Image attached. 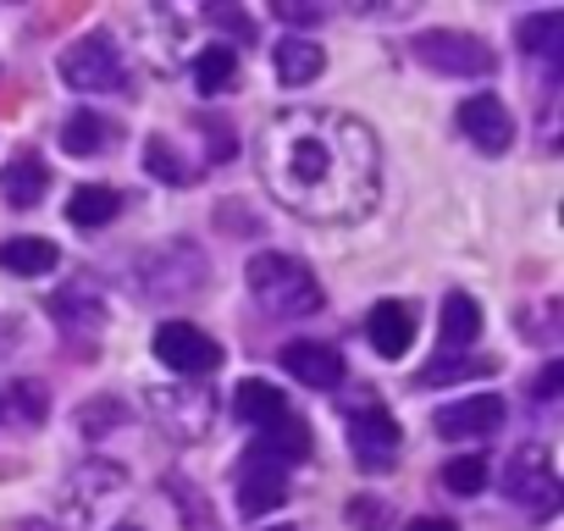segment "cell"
<instances>
[{
	"mask_svg": "<svg viewBox=\"0 0 564 531\" xmlns=\"http://www.w3.org/2000/svg\"><path fill=\"white\" fill-rule=\"evenodd\" d=\"M443 487L459 492V498L481 492V487H487V459H481V454H459V459H448V465H443Z\"/></svg>",
	"mask_w": 564,
	"mask_h": 531,
	"instance_id": "obj_24",
	"label": "cell"
},
{
	"mask_svg": "<svg viewBox=\"0 0 564 531\" xmlns=\"http://www.w3.org/2000/svg\"><path fill=\"white\" fill-rule=\"evenodd\" d=\"M503 426V399L481 393V399H459L448 410H437V432L448 443H476V437H492Z\"/></svg>",
	"mask_w": 564,
	"mask_h": 531,
	"instance_id": "obj_9",
	"label": "cell"
},
{
	"mask_svg": "<svg viewBox=\"0 0 564 531\" xmlns=\"http://www.w3.org/2000/svg\"><path fill=\"white\" fill-rule=\"evenodd\" d=\"M45 188H51V166L40 161V155H12L7 161V172H0V194H7V205H34V199H45Z\"/></svg>",
	"mask_w": 564,
	"mask_h": 531,
	"instance_id": "obj_13",
	"label": "cell"
},
{
	"mask_svg": "<svg viewBox=\"0 0 564 531\" xmlns=\"http://www.w3.org/2000/svg\"><path fill=\"white\" fill-rule=\"evenodd\" d=\"M366 338H371V349L388 355V360L410 355V344H415V311H410L404 300H382V305L371 311V322H366Z\"/></svg>",
	"mask_w": 564,
	"mask_h": 531,
	"instance_id": "obj_11",
	"label": "cell"
},
{
	"mask_svg": "<svg viewBox=\"0 0 564 531\" xmlns=\"http://www.w3.org/2000/svg\"><path fill=\"white\" fill-rule=\"evenodd\" d=\"M322 67H327V56H322V45H311V40H282V45H276V78L289 84V89L322 78Z\"/></svg>",
	"mask_w": 564,
	"mask_h": 531,
	"instance_id": "obj_17",
	"label": "cell"
},
{
	"mask_svg": "<svg viewBox=\"0 0 564 531\" xmlns=\"http://www.w3.org/2000/svg\"><path fill=\"white\" fill-rule=\"evenodd\" d=\"M558 34H564V18H558V12H542V18H525V23H520V45H525L531 56L553 51Z\"/></svg>",
	"mask_w": 564,
	"mask_h": 531,
	"instance_id": "obj_25",
	"label": "cell"
},
{
	"mask_svg": "<svg viewBox=\"0 0 564 531\" xmlns=\"http://www.w3.org/2000/svg\"><path fill=\"white\" fill-rule=\"evenodd\" d=\"M437 327H443V344H476L481 338V305L470 294H448Z\"/></svg>",
	"mask_w": 564,
	"mask_h": 531,
	"instance_id": "obj_20",
	"label": "cell"
},
{
	"mask_svg": "<svg viewBox=\"0 0 564 531\" xmlns=\"http://www.w3.org/2000/svg\"><path fill=\"white\" fill-rule=\"evenodd\" d=\"M558 388H564V366H558V360H553V366H547V371H542V382H536V399H542V404H547V399H553V393H558Z\"/></svg>",
	"mask_w": 564,
	"mask_h": 531,
	"instance_id": "obj_28",
	"label": "cell"
},
{
	"mask_svg": "<svg viewBox=\"0 0 564 531\" xmlns=\"http://www.w3.org/2000/svg\"><path fill=\"white\" fill-rule=\"evenodd\" d=\"M410 531H459V525L443 520V514H421V520H410Z\"/></svg>",
	"mask_w": 564,
	"mask_h": 531,
	"instance_id": "obj_29",
	"label": "cell"
},
{
	"mask_svg": "<svg viewBox=\"0 0 564 531\" xmlns=\"http://www.w3.org/2000/svg\"><path fill=\"white\" fill-rule=\"evenodd\" d=\"M62 78L73 89H89V95H122L128 89V67L117 56V45L106 34H84L78 45L62 51Z\"/></svg>",
	"mask_w": 564,
	"mask_h": 531,
	"instance_id": "obj_3",
	"label": "cell"
},
{
	"mask_svg": "<svg viewBox=\"0 0 564 531\" xmlns=\"http://www.w3.org/2000/svg\"><path fill=\"white\" fill-rule=\"evenodd\" d=\"M155 360H161L166 371L199 377V371H216V366H221V344L205 338L194 322H161V327H155Z\"/></svg>",
	"mask_w": 564,
	"mask_h": 531,
	"instance_id": "obj_5",
	"label": "cell"
},
{
	"mask_svg": "<svg viewBox=\"0 0 564 531\" xmlns=\"http://www.w3.org/2000/svg\"><path fill=\"white\" fill-rule=\"evenodd\" d=\"M144 161H150V172H155L161 183H177V188H183V183H194V177H188V166L177 161V150H172L166 139H150V144H144Z\"/></svg>",
	"mask_w": 564,
	"mask_h": 531,
	"instance_id": "obj_26",
	"label": "cell"
},
{
	"mask_svg": "<svg viewBox=\"0 0 564 531\" xmlns=\"http://www.w3.org/2000/svg\"><path fill=\"white\" fill-rule=\"evenodd\" d=\"M260 172L282 205L311 221H355L377 205V139L344 111H282L260 139Z\"/></svg>",
	"mask_w": 564,
	"mask_h": 531,
	"instance_id": "obj_1",
	"label": "cell"
},
{
	"mask_svg": "<svg viewBox=\"0 0 564 531\" xmlns=\"http://www.w3.org/2000/svg\"><path fill=\"white\" fill-rule=\"evenodd\" d=\"M459 133L481 150V155H503L514 144V117L503 111L498 95H470L459 106Z\"/></svg>",
	"mask_w": 564,
	"mask_h": 531,
	"instance_id": "obj_6",
	"label": "cell"
},
{
	"mask_svg": "<svg viewBox=\"0 0 564 531\" xmlns=\"http://www.w3.org/2000/svg\"><path fill=\"white\" fill-rule=\"evenodd\" d=\"M415 62H426L432 73H448V78H487L498 67V56L476 40V34H459V29H432L415 40Z\"/></svg>",
	"mask_w": 564,
	"mask_h": 531,
	"instance_id": "obj_4",
	"label": "cell"
},
{
	"mask_svg": "<svg viewBox=\"0 0 564 531\" xmlns=\"http://www.w3.org/2000/svg\"><path fill=\"white\" fill-rule=\"evenodd\" d=\"M45 388H34V382H18V388H0V421H45Z\"/></svg>",
	"mask_w": 564,
	"mask_h": 531,
	"instance_id": "obj_23",
	"label": "cell"
},
{
	"mask_svg": "<svg viewBox=\"0 0 564 531\" xmlns=\"http://www.w3.org/2000/svg\"><path fill=\"white\" fill-rule=\"evenodd\" d=\"M249 294L265 316H311L322 311V283L311 278V266L294 254H254L249 260Z\"/></svg>",
	"mask_w": 564,
	"mask_h": 531,
	"instance_id": "obj_2",
	"label": "cell"
},
{
	"mask_svg": "<svg viewBox=\"0 0 564 531\" xmlns=\"http://www.w3.org/2000/svg\"><path fill=\"white\" fill-rule=\"evenodd\" d=\"M56 260H62V249L51 238H7L0 243V272H12V278H45V272H56Z\"/></svg>",
	"mask_w": 564,
	"mask_h": 531,
	"instance_id": "obj_14",
	"label": "cell"
},
{
	"mask_svg": "<svg viewBox=\"0 0 564 531\" xmlns=\"http://www.w3.org/2000/svg\"><path fill=\"white\" fill-rule=\"evenodd\" d=\"M117 531H139V525H117Z\"/></svg>",
	"mask_w": 564,
	"mask_h": 531,
	"instance_id": "obj_31",
	"label": "cell"
},
{
	"mask_svg": "<svg viewBox=\"0 0 564 531\" xmlns=\"http://www.w3.org/2000/svg\"><path fill=\"white\" fill-rule=\"evenodd\" d=\"M254 448H260L265 459H276V465H282V459H305V454H311V426L289 410L276 426H265V443H254Z\"/></svg>",
	"mask_w": 564,
	"mask_h": 531,
	"instance_id": "obj_19",
	"label": "cell"
},
{
	"mask_svg": "<svg viewBox=\"0 0 564 531\" xmlns=\"http://www.w3.org/2000/svg\"><path fill=\"white\" fill-rule=\"evenodd\" d=\"M349 437H355V454H360V465L366 470H377V465H388L393 454H399V421L382 410V404H366V410H355L349 415Z\"/></svg>",
	"mask_w": 564,
	"mask_h": 531,
	"instance_id": "obj_8",
	"label": "cell"
},
{
	"mask_svg": "<svg viewBox=\"0 0 564 531\" xmlns=\"http://www.w3.org/2000/svg\"><path fill=\"white\" fill-rule=\"evenodd\" d=\"M232 73H238V56H232L227 45H210V51H199V56H194V84H199L205 95L227 89V84H232Z\"/></svg>",
	"mask_w": 564,
	"mask_h": 531,
	"instance_id": "obj_22",
	"label": "cell"
},
{
	"mask_svg": "<svg viewBox=\"0 0 564 531\" xmlns=\"http://www.w3.org/2000/svg\"><path fill=\"white\" fill-rule=\"evenodd\" d=\"M271 531H294V525H271Z\"/></svg>",
	"mask_w": 564,
	"mask_h": 531,
	"instance_id": "obj_30",
	"label": "cell"
},
{
	"mask_svg": "<svg viewBox=\"0 0 564 531\" xmlns=\"http://www.w3.org/2000/svg\"><path fill=\"white\" fill-rule=\"evenodd\" d=\"M282 371L300 377L305 388H338L344 382V355L316 344V338H300V344H282Z\"/></svg>",
	"mask_w": 564,
	"mask_h": 531,
	"instance_id": "obj_10",
	"label": "cell"
},
{
	"mask_svg": "<svg viewBox=\"0 0 564 531\" xmlns=\"http://www.w3.org/2000/svg\"><path fill=\"white\" fill-rule=\"evenodd\" d=\"M498 355H454V360H432L415 371V388H443V382H465V377H492Z\"/></svg>",
	"mask_w": 564,
	"mask_h": 531,
	"instance_id": "obj_18",
	"label": "cell"
},
{
	"mask_svg": "<svg viewBox=\"0 0 564 531\" xmlns=\"http://www.w3.org/2000/svg\"><path fill=\"white\" fill-rule=\"evenodd\" d=\"M276 18L282 23H322V7H289V0H276Z\"/></svg>",
	"mask_w": 564,
	"mask_h": 531,
	"instance_id": "obj_27",
	"label": "cell"
},
{
	"mask_svg": "<svg viewBox=\"0 0 564 531\" xmlns=\"http://www.w3.org/2000/svg\"><path fill=\"white\" fill-rule=\"evenodd\" d=\"M232 410H238L249 426H260V432H265V426H276L282 415H289V399H282L271 382H254V377H249V382H238V393H232Z\"/></svg>",
	"mask_w": 564,
	"mask_h": 531,
	"instance_id": "obj_15",
	"label": "cell"
},
{
	"mask_svg": "<svg viewBox=\"0 0 564 531\" xmlns=\"http://www.w3.org/2000/svg\"><path fill=\"white\" fill-rule=\"evenodd\" d=\"M282 498H289V476H282L276 459H265L260 448L238 465V509L243 514H271Z\"/></svg>",
	"mask_w": 564,
	"mask_h": 531,
	"instance_id": "obj_7",
	"label": "cell"
},
{
	"mask_svg": "<svg viewBox=\"0 0 564 531\" xmlns=\"http://www.w3.org/2000/svg\"><path fill=\"white\" fill-rule=\"evenodd\" d=\"M62 144H67V155H100L106 150V122L95 111H73L62 122Z\"/></svg>",
	"mask_w": 564,
	"mask_h": 531,
	"instance_id": "obj_21",
	"label": "cell"
},
{
	"mask_svg": "<svg viewBox=\"0 0 564 531\" xmlns=\"http://www.w3.org/2000/svg\"><path fill=\"white\" fill-rule=\"evenodd\" d=\"M117 210H122V194L106 188V183H78L73 199H67V216L78 227H106V221H117Z\"/></svg>",
	"mask_w": 564,
	"mask_h": 531,
	"instance_id": "obj_16",
	"label": "cell"
},
{
	"mask_svg": "<svg viewBox=\"0 0 564 531\" xmlns=\"http://www.w3.org/2000/svg\"><path fill=\"white\" fill-rule=\"evenodd\" d=\"M509 498L514 503H531L536 514H547L558 503V481H553V470H547L542 454H525V459L509 465Z\"/></svg>",
	"mask_w": 564,
	"mask_h": 531,
	"instance_id": "obj_12",
	"label": "cell"
}]
</instances>
